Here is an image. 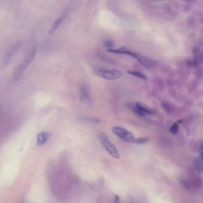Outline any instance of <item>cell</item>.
Returning <instances> with one entry per match:
<instances>
[{
  "instance_id": "obj_1",
  "label": "cell",
  "mask_w": 203,
  "mask_h": 203,
  "mask_svg": "<svg viewBox=\"0 0 203 203\" xmlns=\"http://www.w3.org/2000/svg\"><path fill=\"white\" fill-rule=\"evenodd\" d=\"M37 51V47L36 45H34L31 51L28 53V54L24 58L23 61L19 64L17 67L14 70V72L12 75V80L13 82H16L21 78V77L23 75L26 68L28 66L33 62L35 59L36 54Z\"/></svg>"
},
{
  "instance_id": "obj_2",
  "label": "cell",
  "mask_w": 203,
  "mask_h": 203,
  "mask_svg": "<svg viewBox=\"0 0 203 203\" xmlns=\"http://www.w3.org/2000/svg\"><path fill=\"white\" fill-rule=\"evenodd\" d=\"M110 53H115V54H126L129 55L131 57H133L135 59H136L141 64H142L144 67L147 69H151L154 66H155L156 62L149 58L139 54L138 53L131 52L130 51L127 50L125 48H120L119 49H111L110 50Z\"/></svg>"
},
{
  "instance_id": "obj_3",
  "label": "cell",
  "mask_w": 203,
  "mask_h": 203,
  "mask_svg": "<svg viewBox=\"0 0 203 203\" xmlns=\"http://www.w3.org/2000/svg\"><path fill=\"white\" fill-rule=\"evenodd\" d=\"M94 73L97 76L106 80H116L121 78L123 74L121 71L116 69L110 70L101 67H95Z\"/></svg>"
},
{
  "instance_id": "obj_4",
  "label": "cell",
  "mask_w": 203,
  "mask_h": 203,
  "mask_svg": "<svg viewBox=\"0 0 203 203\" xmlns=\"http://www.w3.org/2000/svg\"><path fill=\"white\" fill-rule=\"evenodd\" d=\"M98 138L103 147L112 157L115 158H120V154L117 148L104 133L99 132L98 133Z\"/></svg>"
},
{
  "instance_id": "obj_5",
  "label": "cell",
  "mask_w": 203,
  "mask_h": 203,
  "mask_svg": "<svg viewBox=\"0 0 203 203\" xmlns=\"http://www.w3.org/2000/svg\"><path fill=\"white\" fill-rule=\"evenodd\" d=\"M112 132L119 138L128 143H133L135 141L134 135L129 131L121 126H114Z\"/></svg>"
},
{
  "instance_id": "obj_6",
  "label": "cell",
  "mask_w": 203,
  "mask_h": 203,
  "mask_svg": "<svg viewBox=\"0 0 203 203\" xmlns=\"http://www.w3.org/2000/svg\"><path fill=\"white\" fill-rule=\"evenodd\" d=\"M21 43H20V42L17 43L15 44L11 47V48L8 51L6 55L5 56V57L3 59V60L2 62L3 67H6L10 63V62H11L13 56H15V54L18 51L19 48L21 47Z\"/></svg>"
},
{
  "instance_id": "obj_7",
  "label": "cell",
  "mask_w": 203,
  "mask_h": 203,
  "mask_svg": "<svg viewBox=\"0 0 203 203\" xmlns=\"http://www.w3.org/2000/svg\"><path fill=\"white\" fill-rule=\"evenodd\" d=\"M68 13L67 11H64L53 23L51 25L50 30H49V34H54L57 29L62 25V24L66 20L67 16Z\"/></svg>"
},
{
  "instance_id": "obj_8",
  "label": "cell",
  "mask_w": 203,
  "mask_h": 203,
  "mask_svg": "<svg viewBox=\"0 0 203 203\" xmlns=\"http://www.w3.org/2000/svg\"><path fill=\"white\" fill-rule=\"evenodd\" d=\"M80 96L81 100L86 103H91L92 100L88 88L85 85H82L80 88Z\"/></svg>"
},
{
  "instance_id": "obj_9",
  "label": "cell",
  "mask_w": 203,
  "mask_h": 203,
  "mask_svg": "<svg viewBox=\"0 0 203 203\" xmlns=\"http://www.w3.org/2000/svg\"><path fill=\"white\" fill-rule=\"evenodd\" d=\"M51 136V133L49 132H42L37 135V142L38 145H43L47 141Z\"/></svg>"
},
{
  "instance_id": "obj_10",
  "label": "cell",
  "mask_w": 203,
  "mask_h": 203,
  "mask_svg": "<svg viewBox=\"0 0 203 203\" xmlns=\"http://www.w3.org/2000/svg\"><path fill=\"white\" fill-rule=\"evenodd\" d=\"M135 105L136 106V107L139 108V110L143 113L144 114H154L155 113V111L151 109V108L148 107V106H147L146 105L140 102H137L135 103Z\"/></svg>"
},
{
  "instance_id": "obj_11",
  "label": "cell",
  "mask_w": 203,
  "mask_h": 203,
  "mask_svg": "<svg viewBox=\"0 0 203 203\" xmlns=\"http://www.w3.org/2000/svg\"><path fill=\"white\" fill-rule=\"evenodd\" d=\"M128 73L130 75H132L133 76H135L138 78H139L141 79H143V80H147V77L143 73L138 72V71H135V70H129L128 71Z\"/></svg>"
},
{
  "instance_id": "obj_12",
  "label": "cell",
  "mask_w": 203,
  "mask_h": 203,
  "mask_svg": "<svg viewBox=\"0 0 203 203\" xmlns=\"http://www.w3.org/2000/svg\"><path fill=\"white\" fill-rule=\"evenodd\" d=\"M202 141L201 140H199L197 142V145H196V147H197V151L198 153V155H199V158H200V160L202 161Z\"/></svg>"
},
{
  "instance_id": "obj_13",
  "label": "cell",
  "mask_w": 203,
  "mask_h": 203,
  "mask_svg": "<svg viewBox=\"0 0 203 203\" xmlns=\"http://www.w3.org/2000/svg\"><path fill=\"white\" fill-rule=\"evenodd\" d=\"M179 130V125H178V123L176 122L174 123L171 127L170 128V129H169V132L170 133H171L172 135H176L177 133Z\"/></svg>"
},
{
  "instance_id": "obj_14",
  "label": "cell",
  "mask_w": 203,
  "mask_h": 203,
  "mask_svg": "<svg viewBox=\"0 0 203 203\" xmlns=\"http://www.w3.org/2000/svg\"><path fill=\"white\" fill-rule=\"evenodd\" d=\"M104 44L105 47L107 48H108V50L112 49L114 47V43L110 40H107L104 41Z\"/></svg>"
},
{
  "instance_id": "obj_15",
  "label": "cell",
  "mask_w": 203,
  "mask_h": 203,
  "mask_svg": "<svg viewBox=\"0 0 203 203\" xmlns=\"http://www.w3.org/2000/svg\"><path fill=\"white\" fill-rule=\"evenodd\" d=\"M148 141V139L147 138H139L135 139L133 143L136 144H142L147 142Z\"/></svg>"
},
{
  "instance_id": "obj_16",
  "label": "cell",
  "mask_w": 203,
  "mask_h": 203,
  "mask_svg": "<svg viewBox=\"0 0 203 203\" xmlns=\"http://www.w3.org/2000/svg\"><path fill=\"white\" fill-rule=\"evenodd\" d=\"M163 108H164V109L167 111V112H170L171 111V110H170V106L168 104H167L166 103H164L163 104Z\"/></svg>"
},
{
  "instance_id": "obj_17",
  "label": "cell",
  "mask_w": 203,
  "mask_h": 203,
  "mask_svg": "<svg viewBox=\"0 0 203 203\" xmlns=\"http://www.w3.org/2000/svg\"><path fill=\"white\" fill-rule=\"evenodd\" d=\"M115 202H119V197L117 195H115Z\"/></svg>"
}]
</instances>
